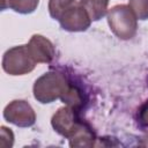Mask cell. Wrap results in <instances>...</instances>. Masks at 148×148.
<instances>
[{
	"mask_svg": "<svg viewBox=\"0 0 148 148\" xmlns=\"http://www.w3.org/2000/svg\"><path fill=\"white\" fill-rule=\"evenodd\" d=\"M39 0H1V9H13L20 14H30L38 7Z\"/></svg>",
	"mask_w": 148,
	"mask_h": 148,
	"instance_id": "cell-10",
	"label": "cell"
},
{
	"mask_svg": "<svg viewBox=\"0 0 148 148\" xmlns=\"http://www.w3.org/2000/svg\"><path fill=\"white\" fill-rule=\"evenodd\" d=\"M36 65L27 44L7 50L2 57V69L9 75L28 74L34 71Z\"/></svg>",
	"mask_w": 148,
	"mask_h": 148,
	"instance_id": "cell-3",
	"label": "cell"
},
{
	"mask_svg": "<svg viewBox=\"0 0 148 148\" xmlns=\"http://www.w3.org/2000/svg\"><path fill=\"white\" fill-rule=\"evenodd\" d=\"M136 120L138 124L143 127V128H148V99L145 101L140 108L138 109L136 112Z\"/></svg>",
	"mask_w": 148,
	"mask_h": 148,
	"instance_id": "cell-14",
	"label": "cell"
},
{
	"mask_svg": "<svg viewBox=\"0 0 148 148\" xmlns=\"http://www.w3.org/2000/svg\"><path fill=\"white\" fill-rule=\"evenodd\" d=\"M75 0H49V13L53 20H57L60 13Z\"/></svg>",
	"mask_w": 148,
	"mask_h": 148,
	"instance_id": "cell-12",
	"label": "cell"
},
{
	"mask_svg": "<svg viewBox=\"0 0 148 148\" xmlns=\"http://www.w3.org/2000/svg\"><path fill=\"white\" fill-rule=\"evenodd\" d=\"M80 3L87 10L91 21H98L108 14L109 0H80Z\"/></svg>",
	"mask_w": 148,
	"mask_h": 148,
	"instance_id": "cell-9",
	"label": "cell"
},
{
	"mask_svg": "<svg viewBox=\"0 0 148 148\" xmlns=\"http://www.w3.org/2000/svg\"><path fill=\"white\" fill-rule=\"evenodd\" d=\"M108 23L111 31L123 40L133 38L138 29V18L127 5H117L108 10Z\"/></svg>",
	"mask_w": 148,
	"mask_h": 148,
	"instance_id": "cell-2",
	"label": "cell"
},
{
	"mask_svg": "<svg viewBox=\"0 0 148 148\" xmlns=\"http://www.w3.org/2000/svg\"><path fill=\"white\" fill-rule=\"evenodd\" d=\"M96 134L88 123L71 139H68L71 147H94L96 145Z\"/></svg>",
	"mask_w": 148,
	"mask_h": 148,
	"instance_id": "cell-8",
	"label": "cell"
},
{
	"mask_svg": "<svg viewBox=\"0 0 148 148\" xmlns=\"http://www.w3.org/2000/svg\"><path fill=\"white\" fill-rule=\"evenodd\" d=\"M14 143V134L10 128L6 126H1L0 128V147L1 148H10Z\"/></svg>",
	"mask_w": 148,
	"mask_h": 148,
	"instance_id": "cell-13",
	"label": "cell"
},
{
	"mask_svg": "<svg viewBox=\"0 0 148 148\" xmlns=\"http://www.w3.org/2000/svg\"><path fill=\"white\" fill-rule=\"evenodd\" d=\"M71 80L61 72L51 71L39 76L34 83V97L42 104L61 99L69 87Z\"/></svg>",
	"mask_w": 148,
	"mask_h": 148,
	"instance_id": "cell-1",
	"label": "cell"
},
{
	"mask_svg": "<svg viewBox=\"0 0 148 148\" xmlns=\"http://www.w3.org/2000/svg\"><path fill=\"white\" fill-rule=\"evenodd\" d=\"M57 21L60 23V27L64 30L71 32L86 31L91 23L89 14L77 0H75L68 7H66L60 13Z\"/></svg>",
	"mask_w": 148,
	"mask_h": 148,
	"instance_id": "cell-5",
	"label": "cell"
},
{
	"mask_svg": "<svg viewBox=\"0 0 148 148\" xmlns=\"http://www.w3.org/2000/svg\"><path fill=\"white\" fill-rule=\"evenodd\" d=\"M86 124L87 121H84L80 117V110L68 105L60 108L51 119L53 130L66 139H71Z\"/></svg>",
	"mask_w": 148,
	"mask_h": 148,
	"instance_id": "cell-4",
	"label": "cell"
},
{
	"mask_svg": "<svg viewBox=\"0 0 148 148\" xmlns=\"http://www.w3.org/2000/svg\"><path fill=\"white\" fill-rule=\"evenodd\" d=\"M3 118L18 127H30L36 123V113L32 106L23 99H15L7 104L3 109Z\"/></svg>",
	"mask_w": 148,
	"mask_h": 148,
	"instance_id": "cell-6",
	"label": "cell"
},
{
	"mask_svg": "<svg viewBox=\"0 0 148 148\" xmlns=\"http://www.w3.org/2000/svg\"><path fill=\"white\" fill-rule=\"evenodd\" d=\"M138 145L141 146V147H148V132H146L145 134H142V135L139 138Z\"/></svg>",
	"mask_w": 148,
	"mask_h": 148,
	"instance_id": "cell-15",
	"label": "cell"
},
{
	"mask_svg": "<svg viewBox=\"0 0 148 148\" xmlns=\"http://www.w3.org/2000/svg\"><path fill=\"white\" fill-rule=\"evenodd\" d=\"M128 6L138 20H148V0H128Z\"/></svg>",
	"mask_w": 148,
	"mask_h": 148,
	"instance_id": "cell-11",
	"label": "cell"
},
{
	"mask_svg": "<svg viewBox=\"0 0 148 148\" xmlns=\"http://www.w3.org/2000/svg\"><path fill=\"white\" fill-rule=\"evenodd\" d=\"M29 52L36 64H50L52 62L56 51L50 39L42 35H34L27 44Z\"/></svg>",
	"mask_w": 148,
	"mask_h": 148,
	"instance_id": "cell-7",
	"label": "cell"
}]
</instances>
